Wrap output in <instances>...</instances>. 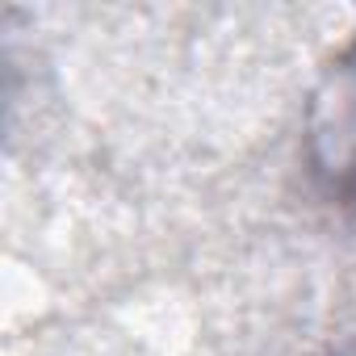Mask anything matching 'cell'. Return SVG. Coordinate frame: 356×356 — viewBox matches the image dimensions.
I'll use <instances>...</instances> for the list:
<instances>
[{
  "label": "cell",
  "mask_w": 356,
  "mask_h": 356,
  "mask_svg": "<svg viewBox=\"0 0 356 356\" xmlns=\"http://www.w3.org/2000/svg\"><path fill=\"white\" fill-rule=\"evenodd\" d=\"M306 138L314 168L356 206V47L343 51L323 76L310 101Z\"/></svg>",
  "instance_id": "obj_1"
}]
</instances>
